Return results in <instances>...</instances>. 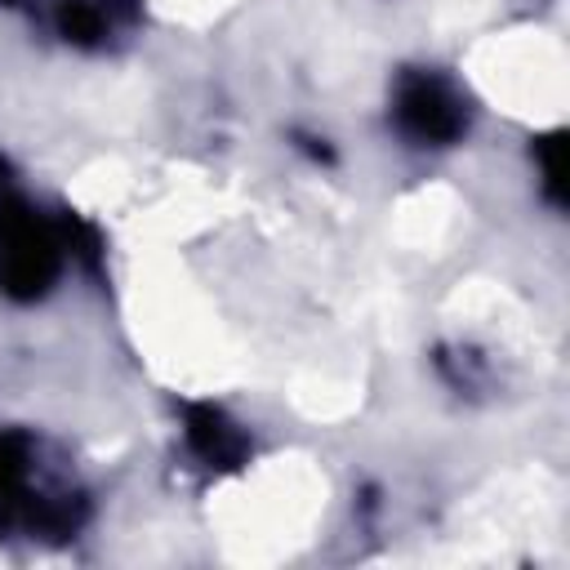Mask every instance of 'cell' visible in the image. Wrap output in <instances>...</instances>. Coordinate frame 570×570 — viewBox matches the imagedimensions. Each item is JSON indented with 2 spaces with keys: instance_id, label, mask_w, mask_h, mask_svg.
Returning a JSON list of instances; mask_svg holds the SVG:
<instances>
[{
  "instance_id": "obj_1",
  "label": "cell",
  "mask_w": 570,
  "mask_h": 570,
  "mask_svg": "<svg viewBox=\"0 0 570 570\" xmlns=\"http://www.w3.org/2000/svg\"><path fill=\"white\" fill-rule=\"evenodd\" d=\"M107 249L76 209L45 200L0 156V303L31 312L53 303L71 276H98Z\"/></svg>"
},
{
  "instance_id": "obj_2",
  "label": "cell",
  "mask_w": 570,
  "mask_h": 570,
  "mask_svg": "<svg viewBox=\"0 0 570 570\" xmlns=\"http://www.w3.org/2000/svg\"><path fill=\"white\" fill-rule=\"evenodd\" d=\"M94 521L89 485L31 423H0V539L71 543Z\"/></svg>"
},
{
  "instance_id": "obj_3",
  "label": "cell",
  "mask_w": 570,
  "mask_h": 570,
  "mask_svg": "<svg viewBox=\"0 0 570 570\" xmlns=\"http://www.w3.org/2000/svg\"><path fill=\"white\" fill-rule=\"evenodd\" d=\"M379 120L392 147L419 160L463 151L481 129V98L463 71L436 58H405L387 67Z\"/></svg>"
},
{
  "instance_id": "obj_4",
  "label": "cell",
  "mask_w": 570,
  "mask_h": 570,
  "mask_svg": "<svg viewBox=\"0 0 570 570\" xmlns=\"http://www.w3.org/2000/svg\"><path fill=\"white\" fill-rule=\"evenodd\" d=\"M174 436H178V454L187 459V468L223 481L236 476L254 463L258 441L254 428L223 401L214 396H187L174 410Z\"/></svg>"
},
{
  "instance_id": "obj_5",
  "label": "cell",
  "mask_w": 570,
  "mask_h": 570,
  "mask_svg": "<svg viewBox=\"0 0 570 570\" xmlns=\"http://www.w3.org/2000/svg\"><path fill=\"white\" fill-rule=\"evenodd\" d=\"M45 31L80 58L120 53L147 22V0H45Z\"/></svg>"
},
{
  "instance_id": "obj_6",
  "label": "cell",
  "mask_w": 570,
  "mask_h": 570,
  "mask_svg": "<svg viewBox=\"0 0 570 570\" xmlns=\"http://www.w3.org/2000/svg\"><path fill=\"white\" fill-rule=\"evenodd\" d=\"M432 374L445 392L463 396V401H476V396H490L494 383H499V365L485 347L468 343V338H450V343H436L432 347Z\"/></svg>"
},
{
  "instance_id": "obj_7",
  "label": "cell",
  "mask_w": 570,
  "mask_h": 570,
  "mask_svg": "<svg viewBox=\"0 0 570 570\" xmlns=\"http://www.w3.org/2000/svg\"><path fill=\"white\" fill-rule=\"evenodd\" d=\"M525 174H530V191L539 200V209H548L552 218L566 214V129L561 125H548V129H534L525 138Z\"/></svg>"
},
{
  "instance_id": "obj_8",
  "label": "cell",
  "mask_w": 570,
  "mask_h": 570,
  "mask_svg": "<svg viewBox=\"0 0 570 570\" xmlns=\"http://www.w3.org/2000/svg\"><path fill=\"white\" fill-rule=\"evenodd\" d=\"M289 147H294L312 169H334V165H338L334 138L321 134V129H289Z\"/></svg>"
},
{
  "instance_id": "obj_9",
  "label": "cell",
  "mask_w": 570,
  "mask_h": 570,
  "mask_svg": "<svg viewBox=\"0 0 570 570\" xmlns=\"http://www.w3.org/2000/svg\"><path fill=\"white\" fill-rule=\"evenodd\" d=\"M31 0H0V9H27Z\"/></svg>"
}]
</instances>
